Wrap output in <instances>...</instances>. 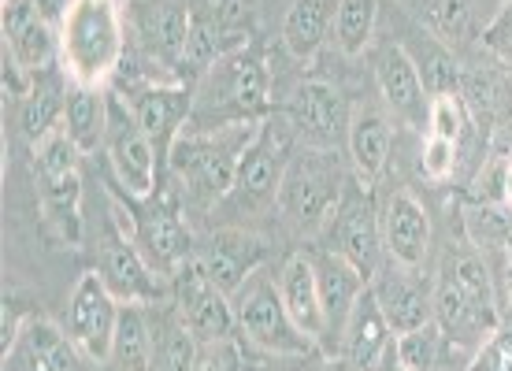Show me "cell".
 <instances>
[{
    "mask_svg": "<svg viewBox=\"0 0 512 371\" xmlns=\"http://www.w3.org/2000/svg\"><path fill=\"white\" fill-rule=\"evenodd\" d=\"M271 116V78L264 56L249 45L219 52L193 97L190 127H234Z\"/></svg>",
    "mask_w": 512,
    "mask_h": 371,
    "instance_id": "1",
    "label": "cell"
},
{
    "mask_svg": "<svg viewBox=\"0 0 512 371\" xmlns=\"http://www.w3.org/2000/svg\"><path fill=\"white\" fill-rule=\"evenodd\" d=\"M60 67L75 86H97L123 64V12L119 0H64L60 12Z\"/></svg>",
    "mask_w": 512,
    "mask_h": 371,
    "instance_id": "2",
    "label": "cell"
},
{
    "mask_svg": "<svg viewBox=\"0 0 512 371\" xmlns=\"http://www.w3.org/2000/svg\"><path fill=\"white\" fill-rule=\"evenodd\" d=\"M260 123H234V127H182V134L171 141V171L182 179L186 193L197 205H219L227 201L238 179L245 149L253 141Z\"/></svg>",
    "mask_w": 512,
    "mask_h": 371,
    "instance_id": "3",
    "label": "cell"
},
{
    "mask_svg": "<svg viewBox=\"0 0 512 371\" xmlns=\"http://www.w3.org/2000/svg\"><path fill=\"white\" fill-rule=\"evenodd\" d=\"M342 201V171L331 149H297L286 164L279 197L275 205L286 216L294 231H316L323 223H331V212H338Z\"/></svg>",
    "mask_w": 512,
    "mask_h": 371,
    "instance_id": "4",
    "label": "cell"
},
{
    "mask_svg": "<svg viewBox=\"0 0 512 371\" xmlns=\"http://www.w3.org/2000/svg\"><path fill=\"white\" fill-rule=\"evenodd\" d=\"M294 119L290 116H264L256 127L249 149H245L242 164H238V179L234 190L227 193L223 205H231L234 212H260V208L275 205L286 175V164L294 156Z\"/></svg>",
    "mask_w": 512,
    "mask_h": 371,
    "instance_id": "5",
    "label": "cell"
},
{
    "mask_svg": "<svg viewBox=\"0 0 512 371\" xmlns=\"http://www.w3.org/2000/svg\"><path fill=\"white\" fill-rule=\"evenodd\" d=\"M231 301L234 316H238V334H245L256 349H264V353L279 360L308 357L316 349V342L297 327L294 316L282 305L279 275L271 279L268 271H256Z\"/></svg>",
    "mask_w": 512,
    "mask_h": 371,
    "instance_id": "6",
    "label": "cell"
},
{
    "mask_svg": "<svg viewBox=\"0 0 512 371\" xmlns=\"http://www.w3.org/2000/svg\"><path fill=\"white\" fill-rule=\"evenodd\" d=\"M78 149L64 127H56L34 141V167H38L41 208L56 234L67 245L82 242V175H78Z\"/></svg>",
    "mask_w": 512,
    "mask_h": 371,
    "instance_id": "7",
    "label": "cell"
},
{
    "mask_svg": "<svg viewBox=\"0 0 512 371\" xmlns=\"http://www.w3.org/2000/svg\"><path fill=\"white\" fill-rule=\"evenodd\" d=\"M119 312L123 305L116 294L108 290L101 271H82L67 301V338L75 349L93 364H108L112 360V342H116Z\"/></svg>",
    "mask_w": 512,
    "mask_h": 371,
    "instance_id": "8",
    "label": "cell"
},
{
    "mask_svg": "<svg viewBox=\"0 0 512 371\" xmlns=\"http://www.w3.org/2000/svg\"><path fill=\"white\" fill-rule=\"evenodd\" d=\"M175 294H179V316L193 331V338L208 346V342H231L238 334V316H234V301L219 286H212L205 268L197 264V253L175 271Z\"/></svg>",
    "mask_w": 512,
    "mask_h": 371,
    "instance_id": "9",
    "label": "cell"
},
{
    "mask_svg": "<svg viewBox=\"0 0 512 371\" xmlns=\"http://www.w3.org/2000/svg\"><path fill=\"white\" fill-rule=\"evenodd\" d=\"M0 26H4V52L30 75L60 64V26L52 23L41 0H0Z\"/></svg>",
    "mask_w": 512,
    "mask_h": 371,
    "instance_id": "10",
    "label": "cell"
},
{
    "mask_svg": "<svg viewBox=\"0 0 512 371\" xmlns=\"http://www.w3.org/2000/svg\"><path fill=\"white\" fill-rule=\"evenodd\" d=\"M130 242L138 245L141 256L153 264L160 275H175V271L193 256V234L182 223L179 208L167 197H149L141 212H134V234Z\"/></svg>",
    "mask_w": 512,
    "mask_h": 371,
    "instance_id": "11",
    "label": "cell"
},
{
    "mask_svg": "<svg viewBox=\"0 0 512 371\" xmlns=\"http://www.w3.org/2000/svg\"><path fill=\"white\" fill-rule=\"evenodd\" d=\"M368 286H372L375 301H379L394 334H409L435 320V294L423 282L420 268H405V264L390 260L375 271V279Z\"/></svg>",
    "mask_w": 512,
    "mask_h": 371,
    "instance_id": "12",
    "label": "cell"
},
{
    "mask_svg": "<svg viewBox=\"0 0 512 371\" xmlns=\"http://www.w3.org/2000/svg\"><path fill=\"white\" fill-rule=\"evenodd\" d=\"M334 253H342L353 264V268L372 282L375 271L383 268V216L375 212L372 197L368 193H357V197H346L338 201V212H334Z\"/></svg>",
    "mask_w": 512,
    "mask_h": 371,
    "instance_id": "13",
    "label": "cell"
},
{
    "mask_svg": "<svg viewBox=\"0 0 512 371\" xmlns=\"http://www.w3.org/2000/svg\"><path fill=\"white\" fill-rule=\"evenodd\" d=\"M312 268H316V282H320L323 327H327L323 331V346L334 338V349H338L353 308H357V301L368 290V279L349 264L346 256L334 253V249H320V253L312 256Z\"/></svg>",
    "mask_w": 512,
    "mask_h": 371,
    "instance_id": "14",
    "label": "cell"
},
{
    "mask_svg": "<svg viewBox=\"0 0 512 371\" xmlns=\"http://www.w3.org/2000/svg\"><path fill=\"white\" fill-rule=\"evenodd\" d=\"M108 127H112L108 156H112V171H116L119 179V190L127 193L130 201L156 197V145L138 127L134 112H127V119H108Z\"/></svg>",
    "mask_w": 512,
    "mask_h": 371,
    "instance_id": "15",
    "label": "cell"
},
{
    "mask_svg": "<svg viewBox=\"0 0 512 371\" xmlns=\"http://www.w3.org/2000/svg\"><path fill=\"white\" fill-rule=\"evenodd\" d=\"M264 260H268V245L245 231H216L197 253V264L205 268L208 282L219 286L227 297L238 294Z\"/></svg>",
    "mask_w": 512,
    "mask_h": 371,
    "instance_id": "16",
    "label": "cell"
},
{
    "mask_svg": "<svg viewBox=\"0 0 512 371\" xmlns=\"http://www.w3.org/2000/svg\"><path fill=\"white\" fill-rule=\"evenodd\" d=\"M383 249L394 264L420 268L431 249V216L409 190L390 193L383 208Z\"/></svg>",
    "mask_w": 512,
    "mask_h": 371,
    "instance_id": "17",
    "label": "cell"
},
{
    "mask_svg": "<svg viewBox=\"0 0 512 371\" xmlns=\"http://www.w3.org/2000/svg\"><path fill=\"white\" fill-rule=\"evenodd\" d=\"M435 323L446 342L464 346L468 353H475V357H479V349L498 334V316H494V312H483V308L475 305L472 297H464L446 275H442L435 286Z\"/></svg>",
    "mask_w": 512,
    "mask_h": 371,
    "instance_id": "18",
    "label": "cell"
},
{
    "mask_svg": "<svg viewBox=\"0 0 512 371\" xmlns=\"http://www.w3.org/2000/svg\"><path fill=\"white\" fill-rule=\"evenodd\" d=\"M290 119H294L297 134L316 149H331L338 145V138L349 134V108L331 82H305L294 97Z\"/></svg>",
    "mask_w": 512,
    "mask_h": 371,
    "instance_id": "19",
    "label": "cell"
},
{
    "mask_svg": "<svg viewBox=\"0 0 512 371\" xmlns=\"http://www.w3.org/2000/svg\"><path fill=\"white\" fill-rule=\"evenodd\" d=\"M101 275L108 282V290L116 294L119 305H153L160 297V271L141 256V249L130 242L127 234H119L104 245V264Z\"/></svg>",
    "mask_w": 512,
    "mask_h": 371,
    "instance_id": "20",
    "label": "cell"
},
{
    "mask_svg": "<svg viewBox=\"0 0 512 371\" xmlns=\"http://www.w3.org/2000/svg\"><path fill=\"white\" fill-rule=\"evenodd\" d=\"M375 82L383 101L394 108V116L409 119V123H423V116L431 112V104L423 97V78L420 67L401 45H383L375 52Z\"/></svg>",
    "mask_w": 512,
    "mask_h": 371,
    "instance_id": "21",
    "label": "cell"
},
{
    "mask_svg": "<svg viewBox=\"0 0 512 371\" xmlns=\"http://www.w3.org/2000/svg\"><path fill=\"white\" fill-rule=\"evenodd\" d=\"M394 338L397 334L390 331L383 308H379L372 286H368L357 308H353V316H349L346 334H342L346 364L357 371H379V364H386V357L394 353Z\"/></svg>",
    "mask_w": 512,
    "mask_h": 371,
    "instance_id": "22",
    "label": "cell"
},
{
    "mask_svg": "<svg viewBox=\"0 0 512 371\" xmlns=\"http://www.w3.org/2000/svg\"><path fill=\"white\" fill-rule=\"evenodd\" d=\"M134 119H138V127L149 134L156 149H171V141L179 138L182 127L190 123V112H193V97L190 90H182V86H149V90L138 93V101H134Z\"/></svg>",
    "mask_w": 512,
    "mask_h": 371,
    "instance_id": "23",
    "label": "cell"
},
{
    "mask_svg": "<svg viewBox=\"0 0 512 371\" xmlns=\"http://www.w3.org/2000/svg\"><path fill=\"white\" fill-rule=\"evenodd\" d=\"M279 294L286 312L294 316V323L301 331L323 346V305H320V282H316V268H312V256L297 253L290 256L279 271Z\"/></svg>",
    "mask_w": 512,
    "mask_h": 371,
    "instance_id": "24",
    "label": "cell"
},
{
    "mask_svg": "<svg viewBox=\"0 0 512 371\" xmlns=\"http://www.w3.org/2000/svg\"><path fill=\"white\" fill-rule=\"evenodd\" d=\"M12 349L23 371H82L78 368L82 353L75 349V342L45 316H26L23 334Z\"/></svg>",
    "mask_w": 512,
    "mask_h": 371,
    "instance_id": "25",
    "label": "cell"
},
{
    "mask_svg": "<svg viewBox=\"0 0 512 371\" xmlns=\"http://www.w3.org/2000/svg\"><path fill=\"white\" fill-rule=\"evenodd\" d=\"M349 156L353 167L364 182H375L390 164V149H394V127L379 108H357L349 116V134H346Z\"/></svg>",
    "mask_w": 512,
    "mask_h": 371,
    "instance_id": "26",
    "label": "cell"
},
{
    "mask_svg": "<svg viewBox=\"0 0 512 371\" xmlns=\"http://www.w3.org/2000/svg\"><path fill=\"white\" fill-rule=\"evenodd\" d=\"M334 8L338 0H294L282 19V49L297 64H308L323 49L327 34L334 30Z\"/></svg>",
    "mask_w": 512,
    "mask_h": 371,
    "instance_id": "27",
    "label": "cell"
},
{
    "mask_svg": "<svg viewBox=\"0 0 512 371\" xmlns=\"http://www.w3.org/2000/svg\"><path fill=\"white\" fill-rule=\"evenodd\" d=\"M193 34V15L179 0H156L141 12V38L153 52H160L171 64L186 60V45Z\"/></svg>",
    "mask_w": 512,
    "mask_h": 371,
    "instance_id": "28",
    "label": "cell"
},
{
    "mask_svg": "<svg viewBox=\"0 0 512 371\" xmlns=\"http://www.w3.org/2000/svg\"><path fill=\"white\" fill-rule=\"evenodd\" d=\"M64 130L82 156L101 149L108 134V108L97 86H71L64 104Z\"/></svg>",
    "mask_w": 512,
    "mask_h": 371,
    "instance_id": "29",
    "label": "cell"
},
{
    "mask_svg": "<svg viewBox=\"0 0 512 371\" xmlns=\"http://www.w3.org/2000/svg\"><path fill=\"white\" fill-rule=\"evenodd\" d=\"M156 357V334L145 320L141 305H123L116 327V342H112V368L116 371H153Z\"/></svg>",
    "mask_w": 512,
    "mask_h": 371,
    "instance_id": "30",
    "label": "cell"
},
{
    "mask_svg": "<svg viewBox=\"0 0 512 371\" xmlns=\"http://www.w3.org/2000/svg\"><path fill=\"white\" fill-rule=\"evenodd\" d=\"M379 23V0H338L334 8V45L342 56H364Z\"/></svg>",
    "mask_w": 512,
    "mask_h": 371,
    "instance_id": "31",
    "label": "cell"
},
{
    "mask_svg": "<svg viewBox=\"0 0 512 371\" xmlns=\"http://www.w3.org/2000/svg\"><path fill=\"white\" fill-rule=\"evenodd\" d=\"M442 275H446L464 297H472L483 312H494L498 316V290H494V275H490L487 260L479 253H457L446 256L442 264Z\"/></svg>",
    "mask_w": 512,
    "mask_h": 371,
    "instance_id": "32",
    "label": "cell"
},
{
    "mask_svg": "<svg viewBox=\"0 0 512 371\" xmlns=\"http://www.w3.org/2000/svg\"><path fill=\"white\" fill-rule=\"evenodd\" d=\"M197 353H201V342H197L190 327L182 323V316H175L171 323H164V331L156 338L153 371H193Z\"/></svg>",
    "mask_w": 512,
    "mask_h": 371,
    "instance_id": "33",
    "label": "cell"
},
{
    "mask_svg": "<svg viewBox=\"0 0 512 371\" xmlns=\"http://www.w3.org/2000/svg\"><path fill=\"white\" fill-rule=\"evenodd\" d=\"M64 93L60 86H34V93L23 101V130L30 141H41L45 134H52L56 127H64Z\"/></svg>",
    "mask_w": 512,
    "mask_h": 371,
    "instance_id": "34",
    "label": "cell"
},
{
    "mask_svg": "<svg viewBox=\"0 0 512 371\" xmlns=\"http://www.w3.org/2000/svg\"><path fill=\"white\" fill-rule=\"evenodd\" d=\"M442 346H446V338H442L435 320L427 323V327H416V331L397 334L394 338L397 364H405V368H412V371H438V364H442Z\"/></svg>",
    "mask_w": 512,
    "mask_h": 371,
    "instance_id": "35",
    "label": "cell"
},
{
    "mask_svg": "<svg viewBox=\"0 0 512 371\" xmlns=\"http://www.w3.org/2000/svg\"><path fill=\"white\" fill-rule=\"evenodd\" d=\"M427 127L435 138L446 141H461L464 134V101L457 93H442L431 101V112H427Z\"/></svg>",
    "mask_w": 512,
    "mask_h": 371,
    "instance_id": "36",
    "label": "cell"
},
{
    "mask_svg": "<svg viewBox=\"0 0 512 371\" xmlns=\"http://www.w3.org/2000/svg\"><path fill=\"white\" fill-rule=\"evenodd\" d=\"M435 30L446 41H461L472 34V0H438Z\"/></svg>",
    "mask_w": 512,
    "mask_h": 371,
    "instance_id": "37",
    "label": "cell"
},
{
    "mask_svg": "<svg viewBox=\"0 0 512 371\" xmlns=\"http://www.w3.org/2000/svg\"><path fill=\"white\" fill-rule=\"evenodd\" d=\"M464 97L472 104L479 116H494L501 104H505V90L494 75H464Z\"/></svg>",
    "mask_w": 512,
    "mask_h": 371,
    "instance_id": "38",
    "label": "cell"
},
{
    "mask_svg": "<svg viewBox=\"0 0 512 371\" xmlns=\"http://www.w3.org/2000/svg\"><path fill=\"white\" fill-rule=\"evenodd\" d=\"M453 164H457V141H446V138H431L423 141V153H420V167L427 179H449L453 175Z\"/></svg>",
    "mask_w": 512,
    "mask_h": 371,
    "instance_id": "39",
    "label": "cell"
},
{
    "mask_svg": "<svg viewBox=\"0 0 512 371\" xmlns=\"http://www.w3.org/2000/svg\"><path fill=\"white\" fill-rule=\"evenodd\" d=\"M498 160L479 175V193L494 201V205H505L512 208V156H501L494 153Z\"/></svg>",
    "mask_w": 512,
    "mask_h": 371,
    "instance_id": "40",
    "label": "cell"
},
{
    "mask_svg": "<svg viewBox=\"0 0 512 371\" xmlns=\"http://www.w3.org/2000/svg\"><path fill=\"white\" fill-rule=\"evenodd\" d=\"M483 45H487L501 64L512 67V0H505L498 8V15L483 26Z\"/></svg>",
    "mask_w": 512,
    "mask_h": 371,
    "instance_id": "41",
    "label": "cell"
},
{
    "mask_svg": "<svg viewBox=\"0 0 512 371\" xmlns=\"http://www.w3.org/2000/svg\"><path fill=\"white\" fill-rule=\"evenodd\" d=\"M242 368V353H238V346L231 342H208V346H201V353H197V364H193V371H238Z\"/></svg>",
    "mask_w": 512,
    "mask_h": 371,
    "instance_id": "42",
    "label": "cell"
},
{
    "mask_svg": "<svg viewBox=\"0 0 512 371\" xmlns=\"http://www.w3.org/2000/svg\"><path fill=\"white\" fill-rule=\"evenodd\" d=\"M479 371H512V331H498L475 357Z\"/></svg>",
    "mask_w": 512,
    "mask_h": 371,
    "instance_id": "43",
    "label": "cell"
},
{
    "mask_svg": "<svg viewBox=\"0 0 512 371\" xmlns=\"http://www.w3.org/2000/svg\"><path fill=\"white\" fill-rule=\"evenodd\" d=\"M501 305H505V320L512 323V234L505 242V290H501Z\"/></svg>",
    "mask_w": 512,
    "mask_h": 371,
    "instance_id": "44",
    "label": "cell"
},
{
    "mask_svg": "<svg viewBox=\"0 0 512 371\" xmlns=\"http://www.w3.org/2000/svg\"><path fill=\"white\" fill-rule=\"evenodd\" d=\"M308 371H349V364L346 360H338V357H327L320 368H308Z\"/></svg>",
    "mask_w": 512,
    "mask_h": 371,
    "instance_id": "45",
    "label": "cell"
},
{
    "mask_svg": "<svg viewBox=\"0 0 512 371\" xmlns=\"http://www.w3.org/2000/svg\"><path fill=\"white\" fill-rule=\"evenodd\" d=\"M501 4H505V0H501Z\"/></svg>",
    "mask_w": 512,
    "mask_h": 371,
    "instance_id": "46",
    "label": "cell"
}]
</instances>
